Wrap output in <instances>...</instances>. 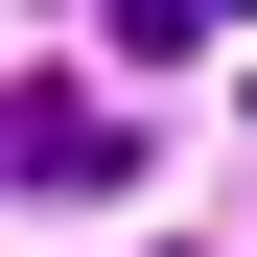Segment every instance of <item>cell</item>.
I'll use <instances>...</instances> for the list:
<instances>
[{
	"label": "cell",
	"mask_w": 257,
	"mask_h": 257,
	"mask_svg": "<svg viewBox=\"0 0 257 257\" xmlns=\"http://www.w3.org/2000/svg\"><path fill=\"white\" fill-rule=\"evenodd\" d=\"M117 164H141V141H117V117L70 94V70H0V187H24V210H94Z\"/></svg>",
	"instance_id": "1"
},
{
	"label": "cell",
	"mask_w": 257,
	"mask_h": 257,
	"mask_svg": "<svg viewBox=\"0 0 257 257\" xmlns=\"http://www.w3.org/2000/svg\"><path fill=\"white\" fill-rule=\"evenodd\" d=\"M210 24H234V0H117V47H141V70H187Z\"/></svg>",
	"instance_id": "2"
}]
</instances>
